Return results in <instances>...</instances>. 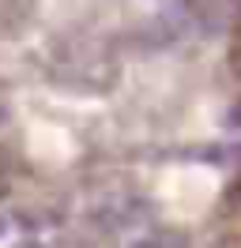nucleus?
Here are the masks:
<instances>
[{
	"mask_svg": "<svg viewBox=\"0 0 241 248\" xmlns=\"http://www.w3.org/2000/svg\"><path fill=\"white\" fill-rule=\"evenodd\" d=\"M173 4L204 34H223L241 19V0H173Z\"/></svg>",
	"mask_w": 241,
	"mask_h": 248,
	"instance_id": "1",
	"label": "nucleus"
},
{
	"mask_svg": "<svg viewBox=\"0 0 241 248\" xmlns=\"http://www.w3.org/2000/svg\"><path fill=\"white\" fill-rule=\"evenodd\" d=\"M120 248H192V233L181 226H147L143 233L128 237Z\"/></svg>",
	"mask_w": 241,
	"mask_h": 248,
	"instance_id": "2",
	"label": "nucleus"
},
{
	"mask_svg": "<svg viewBox=\"0 0 241 248\" xmlns=\"http://www.w3.org/2000/svg\"><path fill=\"white\" fill-rule=\"evenodd\" d=\"M226 64H230V76L241 83V19L230 27V49H226Z\"/></svg>",
	"mask_w": 241,
	"mask_h": 248,
	"instance_id": "3",
	"label": "nucleus"
},
{
	"mask_svg": "<svg viewBox=\"0 0 241 248\" xmlns=\"http://www.w3.org/2000/svg\"><path fill=\"white\" fill-rule=\"evenodd\" d=\"M226 128L241 132V83H238V91H234V98H230V106H226Z\"/></svg>",
	"mask_w": 241,
	"mask_h": 248,
	"instance_id": "4",
	"label": "nucleus"
},
{
	"mask_svg": "<svg viewBox=\"0 0 241 248\" xmlns=\"http://www.w3.org/2000/svg\"><path fill=\"white\" fill-rule=\"evenodd\" d=\"M8 248H45L38 237H23V241H15V245H8Z\"/></svg>",
	"mask_w": 241,
	"mask_h": 248,
	"instance_id": "5",
	"label": "nucleus"
},
{
	"mask_svg": "<svg viewBox=\"0 0 241 248\" xmlns=\"http://www.w3.org/2000/svg\"><path fill=\"white\" fill-rule=\"evenodd\" d=\"M4 233H8V218L0 215V237H4Z\"/></svg>",
	"mask_w": 241,
	"mask_h": 248,
	"instance_id": "6",
	"label": "nucleus"
},
{
	"mask_svg": "<svg viewBox=\"0 0 241 248\" xmlns=\"http://www.w3.org/2000/svg\"><path fill=\"white\" fill-rule=\"evenodd\" d=\"M4 117H8V106H4V98H0V124H4Z\"/></svg>",
	"mask_w": 241,
	"mask_h": 248,
	"instance_id": "7",
	"label": "nucleus"
}]
</instances>
